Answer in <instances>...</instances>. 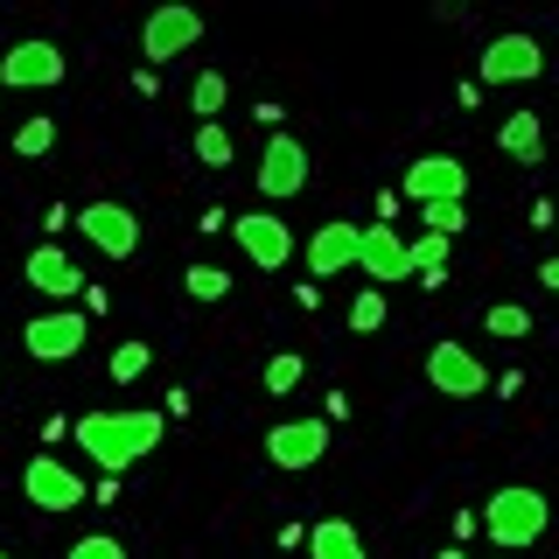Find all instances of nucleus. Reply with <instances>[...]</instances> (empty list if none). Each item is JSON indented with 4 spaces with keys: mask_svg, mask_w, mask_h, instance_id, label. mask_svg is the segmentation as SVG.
I'll list each match as a JSON object with an SVG mask.
<instances>
[{
    "mask_svg": "<svg viewBox=\"0 0 559 559\" xmlns=\"http://www.w3.org/2000/svg\"><path fill=\"white\" fill-rule=\"evenodd\" d=\"M49 147H57V119L49 112H35V119L14 127V154H22V162H35V154H49Z\"/></svg>",
    "mask_w": 559,
    "mask_h": 559,
    "instance_id": "20",
    "label": "nucleus"
},
{
    "mask_svg": "<svg viewBox=\"0 0 559 559\" xmlns=\"http://www.w3.org/2000/svg\"><path fill=\"white\" fill-rule=\"evenodd\" d=\"M301 378H308V364L294 357V349H280V357H266V392H273V399H287Z\"/></svg>",
    "mask_w": 559,
    "mask_h": 559,
    "instance_id": "24",
    "label": "nucleus"
},
{
    "mask_svg": "<svg viewBox=\"0 0 559 559\" xmlns=\"http://www.w3.org/2000/svg\"><path fill=\"white\" fill-rule=\"evenodd\" d=\"M63 559H127V546H119L112 532H92V538H78V546H70Z\"/></svg>",
    "mask_w": 559,
    "mask_h": 559,
    "instance_id": "29",
    "label": "nucleus"
},
{
    "mask_svg": "<svg viewBox=\"0 0 559 559\" xmlns=\"http://www.w3.org/2000/svg\"><path fill=\"white\" fill-rule=\"evenodd\" d=\"M448 245L454 238H413V280H419V287H441V280H448Z\"/></svg>",
    "mask_w": 559,
    "mask_h": 559,
    "instance_id": "19",
    "label": "nucleus"
},
{
    "mask_svg": "<svg viewBox=\"0 0 559 559\" xmlns=\"http://www.w3.org/2000/svg\"><path fill=\"white\" fill-rule=\"evenodd\" d=\"M189 105H197V112H203V127H210V119L224 112V78H217V70H203V78L189 84Z\"/></svg>",
    "mask_w": 559,
    "mask_h": 559,
    "instance_id": "27",
    "label": "nucleus"
},
{
    "mask_svg": "<svg viewBox=\"0 0 559 559\" xmlns=\"http://www.w3.org/2000/svg\"><path fill=\"white\" fill-rule=\"evenodd\" d=\"M84 343H92V314H78V308H49L22 329V349L35 364H70Z\"/></svg>",
    "mask_w": 559,
    "mask_h": 559,
    "instance_id": "4",
    "label": "nucleus"
},
{
    "mask_svg": "<svg viewBox=\"0 0 559 559\" xmlns=\"http://www.w3.org/2000/svg\"><path fill=\"white\" fill-rule=\"evenodd\" d=\"M63 49L57 43H43V35H28V43H14V49H0V84L8 92H49V84H63Z\"/></svg>",
    "mask_w": 559,
    "mask_h": 559,
    "instance_id": "7",
    "label": "nucleus"
},
{
    "mask_svg": "<svg viewBox=\"0 0 559 559\" xmlns=\"http://www.w3.org/2000/svg\"><path fill=\"white\" fill-rule=\"evenodd\" d=\"M546 524H552V503L538 497L532 483H503L497 497H489V511H483V532L497 538L503 552L538 546V538H546Z\"/></svg>",
    "mask_w": 559,
    "mask_h": 559,
    "instance_id": "2",
    "label": "nucleus"
},
{
    "mask_svg": "<svg viewBox=\"0 0 559 559\" xmlns=\"http://www.w3.org/2000/svg\"><path fill=\"white\" fill-rule=\"evenodd\" d=\"M532 78H546V49H538L532 35H497V43L483 49L476 84H532Z\"/></svg>",
    "mask_w": 559,
    "mask_h": 559,
    "instance_id": "12",
    "label": "nucleus"
},
{
    "mask_svg": "<svg viewBox=\"0 0 559 559\" xmlns=\"http://www.w3.org/2000/svg\"><path fill=\"white\" fill-rule=\"evenodd\" d=\"M497 147L511 154V162L538 168V154H546V119H538V112H503V127H497Z\"/></svg>",
    "mask_w": 559,
    "mask_h": 559,
    "instance_id": "17",
    "label": "nucleus"
},
{
    "mask_svg": "<svg viewBox=\"0 0 559 559\" xmlns=\"http://www.w3.org/2000/svg\"><path fill=\"white\" fill-rule=\"evenodd\" d=\"M231 133H224V119H210V127H197V162L203 168H231Z\"/></svg>",
    "mask_w": 559,
    "mask_h": 559,
    "instance_id": "22",
    "label": "nucleus"
},
{
    "mask_svg": "<svg viewBox=\"0 0 559 559\" xmlns=\"http://www.w3.org/2000/svg\"><path fill=\"white\" fill-rule=\"evenodd\" d=\"M419 217H427V231H433V238H454V231H468V203H427Z\"/></svg>",
    "mask_w": 559,
    "mask_h": 559,
    "instance_id": "26",
    "label": "nucleus"
},
{
    "mask_svg": "<svg viewBox=\"0 0 559 559\" xmlns=\"http://www.w3.org/2000/svg\"><path fill=\"white\" fill-rule=\"evenodd\" d=\"M399 197H413L419 210H427V203H468V168H462V154H419V162L399 175Z\"/></svg>",
    "mask_w": 559,
    "mask_h": 559,
    "instance_id": "5",
    "label": "nucleus"
},
{
    "mask_svg": "<svg viewBox=\"0 0 559 559\" xmlns=\"http://www.w3.org/2000/svg\"><path fill=\"white\" fill-rule=\"evenodd\" d=\"M538 287H552V294H559V252L546 259V266H538Z\"/></svg>",
    "mask_w": 559,
    "mask_h": 559,
    "instance_id": "30",
    "label": "nucleus"
},
{
    "mask_svg": "<svg viewBox=\"0 0 559 559\" xmlns=\"http://www.w3.org/2000/svg\"><path fill=\"white\" fill-rule=\"evenodd\" d=\"M308 189V147L294 133H273L266 140V154H259V197H273V203H294Z\"/></svg>",
    "mask_w": 559,
    "mask_h": 559,
    "instance_id": "8",
    "label": "nucleus"
},
{
    "mask_svg": "<svg viewBox=\"0 0 559 559\" xmlns=\"http://www.w3.org/2000/svg\"><path fill=\"white\" fill-rule=\"evenodd\" d=\"M147 364H154V349H147V343H119V349H112V384H133L140 371H147Z\"/></svg>",
    "mask_w": 559,
    "mask_h": 559,
    "instance_id": "28",
    "label": "nucleus"
},
{
    "mask_svg": "<svg viewBox=\"0 0 559 559\" xmlns=\"http://www.w3.org/2000/svg\"><path fill=\"white\" fill-rule=\"evenodd\" d=\"M483 329L489 336H532V308H518V301H497L483 314Z\"/></svg>",
    "mask_w": 559,
    "mask_h": 559,
    "instance_id": "25",
    "label": "nucleus"
},
{
    "mask_svg": "<svg viewBox=\"0 0 559 559\" xmlns=\"http://www.w3.org/2000/svg\"><path fill=\"white\" fill-rule=\"evenodd\" d=\"M433 559H468V552H462V546H448V552H433Z\"/></svg>",
    "mask_w": 559,
    "mask_h": 559,
    "instance_id": "31",
    "label": "nucleus"
},
{
    "mask_svg": "<svg viewBox=\"0 0 559 559\" xmlns=\"http://www.w3.org/2000/svg\"><path fill=\"white\" fill-rule=\"evenodd\" d=\"M427 384H433V392H448V399H483V392H489V371L476 364V349L433 343V349H427Z\"/></svg>",
    "mask_w": 559,
    "mask_h": 559,
    "instance_id": "13",
    "label": "nucleus"
},
{
    "mask_svg": "<svg viewBox=\"0 0 559 559\" xmlns=\"http://www.w3.org/2000/svg\"><path fill=\"white\" fill-rule=\"evenodd\" d=\"M162 433H168L162 413H84V419H70V441L92 454L105 476H127L140 454L162 448Z\"/></svg>",
    "mask_w": 559,
    "mask_h": 559,
    "instance_id": "1",
    "label": "nucleus"
},
{
    "mask_svg": "<svg viewBox=\"0 0 559 559\" xmlns=\"http://www.w3.org/2000/svg\"><path fill=\"white\" fill-rule=\"evenodd\" d=\"M22 273H28L35 294H49V301H78V294H84V266L63 252V245H35Z\"/></svg>",
    "mask_w": 559,
    "mask_h": 559,
    "instance_id": "16",
    "label": "nucleus"
},
{
    "mask_svg": "<svg viewBox=\"0 0 559 559\" xmlns=\"http://www.w3.org/2000/svg\"><path fill=\"white\" fill-rule=\"evenodd\" d=\"M197 43H203V14H197V8H154L147 28H140V57H147V70L189 57Z\"/></svg>",
    "mask_w": 559,
    "mask_h": 559,
    "instance_id": "6",
    "label": "nucleus"
},
{
    "mask_svg": "<svg viewBox=\"0 0 559 559\" xmlns=\"http://www.w3.org/2000/svg\"><path fill=\"white\" fill-rule=\"evenodd\" d=\"M329 454V419H280V427L266 433V462L273 468H314Z\"/></svg>",
    "mask_w": 559,
    "mask_h": 559,
    "instance_id": "14",
    "label": "nucleus"
},
{
    "mask_svg": "<svg viewBox=\"0 0 559 559\" xmlns=\"http://www.w3.org/2000/svg\"><path fill=\"white\" fill-rule=\"evenodd\" d=\"M182 287H189V301H224V294H231V273L210 266V259H197V266L182 273Z\"/></svg>",
    "mask_w": 559,
    "mask_h": 559,
    "instance_id": "21",
    "label": "nucleus"
},
{
    "mask_svg": "<svg viewBox=\"0 0 559 559\" xmlns=\"http://www.w3.org/2000/svg\"><path fill=\"white\" fill-rule=\"evenodd\" d=\"M308 559H364V538L349 518H314L308 524Z\"/></svg>",
    "mask_w": 559,
    "mask_h": 559,
    "instance_id": "18",
    "label": "nucleus"
},
{
    "mask_svg": "<svg viewBox=\"0 0 559 559\" xmlns=\"http://www.w3.org/2000/svg\"><path fill=\"white\" fill-rule=\"evenodd\" d=\"M231 238L245 245V259H252L259 273H280L294 259V231L273 217V210H245V217H231Z\"/></svg>",
    "mask_w": 559,
    "mask_h": 559,
    "instance_id": "9",
    "label": "nucleus"
},
{
    "mask_svg": "<svg viewBox=\"0 0 559 559\" xmlns=\"http://www.w3.org/2000/svg\"><path fill=\"white\" fill-rule=\"evenodd\" d=\"M357 245H364V224H343V217L314 224V238H308V273H314V280L349 273V266H357Z\"/></svg>",
    "mask_w": 559,
    "mask_h": 559,
    "instance_id": "15",
    "label": "nucleus"
},
{
    "mask_svg": "<svg viewBox=\"0 0 559 559\" xmlns=\"http://www.w3.org/2000/svg\"><path fill=\"white\" fill-rule=\"evenodd\" d=\"M70 224H78V231L92 238L105 259H133L140 252V217H133L127 203H84Z\"/></svg>",
    "mask_w": 559,
    "mask_h": 559,
    "instance_id": "11",
    "label": "nucleus"
},
{
    "mask_svg": "<svg viewBox=\"0 0 559 559\" xmlns=\"http://www.w3.org/2000/svg\"><path fill=\"white\" fill-rule=\"evenodd\" d=\"M0 559H8V552H0Z\"/></svg>",
    "mask_w": 559,
    "mask_h": 559,
    "instance_id": "32",
    "label": "nucleus"
},
{
    "mask_svg": "<svg viewBox=\"0 0 559 559\" xmlns=\"http://www.w3.org/2000/svg\"><path fill=\"white\" fill-rule=\"evenodd\" d=\"M357 273L384 294L392 280H413V245L392 231V224H364V245H357Z\"/></svg>",
    "mask_w": 559,
    "mask_h": 559,
    "instance_id": "10",
    "label": "nucleus"
},
{
    "mask_svg": "<svg viewBox=\"0 0 559 559\" xmlns=\"http://www.w3.org/2000/svg\"><path fill=\"white\" fill-rule=\"evenodd\" d=\"M343 322L357 329V336H378V329H384V294H378V287H364L357 301H349V314H343Z\"/></svg>",
    "mask_w": 559,
    "mask_h": 559,
    "instance_id": "23",
    "label": "nucleus"
},
{
    "mask_svg": "<svg viewBox=\"0 0 559 559\" xmlns=\"http://www.w3.org/2000/svg\"><path fill=\"white\" fill-rule=\"evenodd\" d=\"M22 497L35 503V511H78V503H92V483L78 476V468H63L57 454H28V468H22Z\"/></svg>",
    "mask_w": 559,
    "mask_h": 559,
    "instance_id": "3",
    "label": "nucleus"
}]
</instances>
